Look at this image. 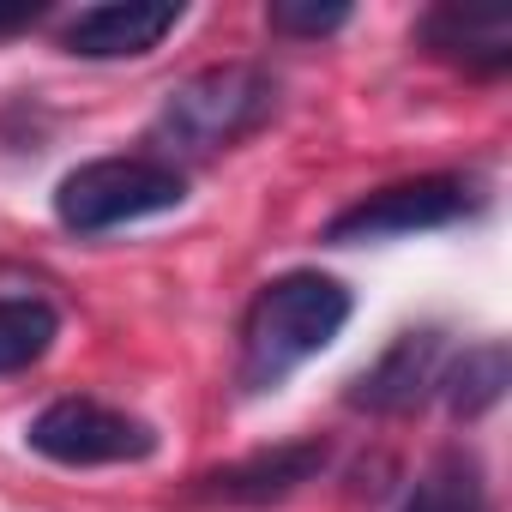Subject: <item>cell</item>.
Returning <instances> with one entry per match:
<instances>
[{"instance_id":"cell-1","label":"cell","mask_w":512,"mask_h":512,"mask_svg":"<svg viewBox=\"0 0 512 512\" xmlns=\"http://www.w3.org/2000/svg\"><path fill=\"white\" fill-rule=\"evenodd\" d=\"M350 314H356L350 290L338 278H326V272H284V278H272L260 296L247 302L235 386L247 398L278 392L302 362H314L320 350L338 344Z\"/></svg>"},{"instance_id":"cell-2","label":"cell","mask_w":512,"mask_h":512,"mask_svg":"<svg viewBox=\"0 0 512 512\" xmlns=\"http://www.w3.org/2000/svg\"><path fill=\"white\" fill-rule=\"evenodd\" d=\"M278 115V79L266 67H205L187 85H175L151 121V157L181 169V163H205L229 145H241L247 133H260Z\"/></svg>"},{"instance_id":"cell-3","label":"cell","mask_w":512,"mask_h":512,"mask_svg":"<svg viewBox=\"0 0 512 512\" xmlns=\"http://www.w3.org/2000/svg\"><path fill=\"white\" fill-rule=\"evenodd\" d=\"M181 199H187V175L157 163L151 151L145 157H97V163H79V169L61 175L55 217L73 235H109V229H127V223L163 217Z\"/></svg>"},{"instance_id":"cell-4","label":"cell","mask_w":512,"mask_h":512,"mask_svg":"<svg viewBox=\"0 0 512 512\" xmlns=\"http://www.w3.org/2000/svg\"><path fill=\"white\" fill-rule=\"evenodd\" d=\"M25 446L49 464H67V470L145 464L157 452V428L133 410L103 404V398H55L43 416H31Z\"/></svg>"},{"instance_id":"cell-5","label":"cell","mask_w":512,"mask_h":512,"mask_svg":"<svg viewBox=\"0 0 512 512\" xmlns=\"http://www.w3.org/2000/svg\"><path fill=\"white\" fill-rule=\"evenodd\" d=\"M476 205L482 199L464 175H416V181H398V187H380V193H362L356 205H344L326 223V241L362 247V241H392V235H416V229H446V223H464Z\"/></svg>"},{"instance_id":"cell-6","label":"cell","mask_w":512,"mask_h":512,"mask_svg":"<svg viewBox=\"0 0 512 512\" xmlns=\"http://www.w3.org/2000/svg\"><path fill=\"white\" fill-rule=\"evenodd\" d=\"M181 19H187V7H175V0H109V7H85L61 31V49L79 61H139Z\"/></svg>"},{"instance_id":"cell-7","label":"cell","mask_w":512,"mask_h":512,"mask_svg":"<svg viewBox=\"0 0 512 512\" xmlns=\"http://www.w3.org/2000/svg\"><path fill=\"white\" fill-rule=\"evenodd\" d=\"M326 440H290V446H272V452H253L241 464H223L211 476H199V500H217V506H272V500H290L302 482H314L326 470Z\"/></svg>"},{"instance_id":"cell-8","label":"cell","mask_w":512,"mask_h":512,"mask_svg":"<svg viewBox=\"0 0 512 512\" xmlns=\"http://www.w3.org/2000/svg\"><path fill=\"white\" fill-rule=\"evenodd\" d=\"M440 356H446V338L434 326L392 338V350L350 380V392H344L350 410H368V416H404V410H416L434 392V380H440Z\"/></svg>"},{"instance_id":"cell-9","label":"cell","mask_w":512,"mask_h":512,"mask_svg":"<svg viewBox=\"0 0 512 512\" xmlns=\"http://www.w3.org/2000/svg\"><path fill=\"white\" fill-rule=\"evenodd\" d=\"M422 49L440 61H458L470 73H500L512 61V19L506 13H464V7H434L422 19Z\"/></svg>"},{"instance_id":"cell-10","label":"cell","mask_w":512,"mask_h":512,"mask_svg":"<svg viewBox=\"0 0 512 512\" xmlns=\"http://www.w3.org/2000/svg\"><path fill=\"white\" fill-rule=\"evenodd\" d=\"M434 386L446 392V410H452L458 422H476V416H488V410L506 398V386H512V356H506L500 338H482V344H470L452 368H440Z\"/></svg>"},{"instance_id":"cell-11","label":"cell","mask_w":512,"mask_h":512,"mask_svg":"<svg viewBox=\"0 0 512 512\" xmlns=\"http://www.w3.org/2000/svg\"><path fill=\"white\" fill-rule=\"evenodd\" d=\"M398 512H494V500H488V476H482V458L464 452V446L440 452V458L416 476V488L404 494Z\"/></svg>"},{"instance_id":"cell-12","label":"cell","mask_w":512,"mask_h":512,"mask_svg":"<svg viewBox=\"0 0 512 512\" xmlns=\"http://www.w3.org/2000/svg\"><path fill=\"white\" fill-rule=\"evenodd\" d=\"M61 338V314L43 296H0V374L37 368Z\"/></svg>"},{"instance_id":"cell-13","label":"cell","mask_w":512,"mask_h":512,"mask_svg":"<svg viewBox=\"0 0 512 512\" xmlns=\"http://www.w3.org/2000/svg\"><path fill=\"white\" fill-rule=\"evenodd\" d=\"M266 19L284 37H332L350 25V7L344 0H332V7H320V0H278V7H266Z\"/></svg>"},{"instance_id":"cell-14","label":"cell","mask_w":512,"mask_h":512,"mask_svg":"<svg viewBox=\"0 0 512 512\" xmlns=\"http://www.w3.org/2000/svg\"><path fill=\"white\" fill-rule=\"evenodd\" d=\"M49 19V7L37 0V7H13V13H0V31H31V25H43Z\"/></svg>"}]
</instances>
